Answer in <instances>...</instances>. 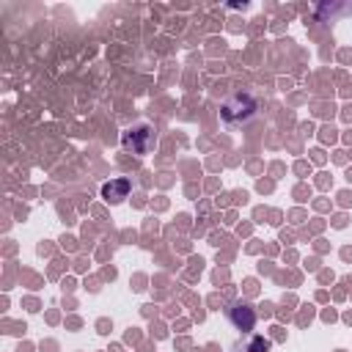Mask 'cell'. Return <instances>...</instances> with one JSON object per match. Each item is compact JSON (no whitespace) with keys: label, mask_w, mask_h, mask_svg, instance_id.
Listing matches in <instances>:
<instances>
[{"label":"cell","mask_w":352,"mask_h":352,"mask_svg":"<svg viewBox=\"0 0 352 352\" xmlns=\"http://www.w3.org/2000/svg\"><path fill=\"white\" fill-rule=\"evenodd\" d=\"M228 319H231V324H234L236 330L250 333L253 324H256V311H253L250 302H234V305L228 308Z\"/></svg>","instance_id":"cell-3"},{"label":"cell","mask_w":352,"mask_h":352,"mask_svg":"<svg viewBox=\"0 0 352 352\" xmlns=\"http://www.w3.org/2000/svg\"><path fill=\"white\" fill-rule=\"evenodd\" d=\"M234 113H239V121L253 118V113H256V102H253V96H250V94H234V96L220 107V116H223L226 124L234 118Z\"/></svg>","instance_id":"cell-1"},{"label":"cell","mask_w":352,"mask_h":352,"mask_svg":"<svg viewBox=\"0 0 352 352\" xmlns=\"http://www.w3.org/2000/svg\"><path fill=\"white\" fill-rule=\"evenodd\" d=\"M239 352H270V341L264 336H250V341H245L242 346H236Z\"/></svg>","instance_id":"cell-4"},{"label":"cell","mask_w":352,"mask_h":352,"mask_svg":"<svg viewBox=\"0 0 352 352\" xmlns=\"http://www.w3.org/2000/svg\"><path fill=\"white\" fill-rule=\"evenodd\" d=\"M124 148H132V154H146L154 148V132L148 126H138V129H129L124 135Z\"/></svg>","instance_id":"cell-2"},{"label":"cell","mask_w":352,"mask_h":352,"mask_svg":"<svg viewBox=\"0 0 352 352\" xmlns=\"http://www.w3.org/2000/svg\"><path fill=\"white\" fill-rule=\"evenodd\" d=\"M126 190H129L126 179H118V182H113V184H104V195H107L110 201H121V198L126 195Z\"/></svg>","instance_id":"cell-5"}]
</instances>
